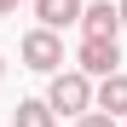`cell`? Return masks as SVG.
<instances>
[{"label":"cell","instance_id":"cell-1","mask_svg":"<svg viewBox=\"0 0 127 127\" xmlns=\"http://www.w3.org/2000/svg\"><path fill=\"white\" fill-rule=\"evenodd\" d=\"M46 110L52 116H87L93 110V81L81 69H58L52 87H46Z\"/></svg>","mask_w":127,"mask_h":127},{"label":"cell","instance_id":"cell-2","mask_svg":"<svg viewBox=\"0 0 127 127\" xmlns=\"http://www.w3.org/2000/svg\"><path fill=\"white\" fill-rule=\"evenodd\" d=\"M23 64H29V69H40V75H58V64H64V40H58L52 29H29V35H23Z\"/></svg>","mask_w":127,"mask_h":127},{"label":"cell","instance_id":"cell-3","mask_svg":"<svg viewBox=\"0 0 127 127\" xmlns=\"http://www.w3.org/2000/svg\"><path fill=\"white\" fill-rule=\"evenodd\" d=\"M116 64H121V52H116V40H81V75H116Z\"/></svg>","mask_w":127,"mask_h":127},{"label":"cell","instance_id":"cell-4","mask_svg":"<svg viewBox=\"0 0 127 127\" xmlns=\"http://www.w3.org/2000/svg\"><path fill=\"white\" fill-rule=\"evenodd\" d=\"M81 29H87V40H116L121 17H116L110 0H98V6H81Z\"/></svg>","mask_w":127,"mask_h":127},{"label":"cell","instance_id":"cell-5","mask_svg":"<svg viewBox=\"0 0 127 127\" xmlns=\"http://www.w3.org/2000/svg\"><path fill=\"white\" fill-rule=\"evenodd\" d=\"M35 17H40V29H69V23H81V0H35Z\"/></svg>","mask_w":127,"mask_h":127},{"label":"cell","instance_id":"cell-6","mask_svg":"<svg viewBox=\"0 0 127 127\" xmlns=\"http://www.w3.org/2000/svg\"><path fill=\"white\" fill-rule=\"evenodd\" d=\"M93 104H98L104 116H127V75H121V69H116V75H104V81H98V93H93Z\"/></svg>","mask_w":127,"mask_h":127},{"label":"cell","instance_id":"cell-7","mask_svg":"<svg viewBox=\"0 0 127 127\" xmlns=\"http://www.w3.org/2000/svg\"><path fill=\"white\" fill-rule=\"evenodd\" d=\"M12 127H52V110H46V98H23L12 110Z\"/></svg>","mask_w":127,"mask_h":127},{"label":"cell","instance_id":"cell-8","mask_svg":"<svg viewBox=\"0 0 127 127\" xmlns=\"http://www.w3.org/2000/svg\"><path fill=\"white\" fill-rule=\"evenodd\" d=\"M75 127H116V116H104V110H87V116H75Z\"/></svg>","mask_w":127,"mask_h":127},{"label":"cell","instance_id":"cell-9","mask_svg":"<svg viewBox=\"0 0 127 127\" xmlns=\"http://www.w3.org/2000/svg\"><path fill=\"white\" fill-rule=\"evenodd\" d=\"M17 6H23V0H0V17H6V12H17Z\"/></svg>","mask_w":127,"mask_h":127},{"label":"cell","instance_id":"cell-10","mask_svg":"<svg viewBox=\"0 0 127 127\" xmlns=\"http://www.w3.org/2000/svg\"><path fill=\"white\" fill-rule=\"evenodd\" d=\"M116 17H121V29H127V0H121V6H116Z\"/></svg>","mask_w":127,"mask_h":127},{"label":"cell","instance_id":"cell-11","mask_svg":"<svg viewBox=\"0 0 127 127\" xmlns=\"http://www.w3.org/2000/svg\"><path fill=\"white\" fill-rule=\"evenodd\" d=\"M0 69H6V64H0Z\"/></svg>","mask_w":127,"mask_h":127}]
</instances>
